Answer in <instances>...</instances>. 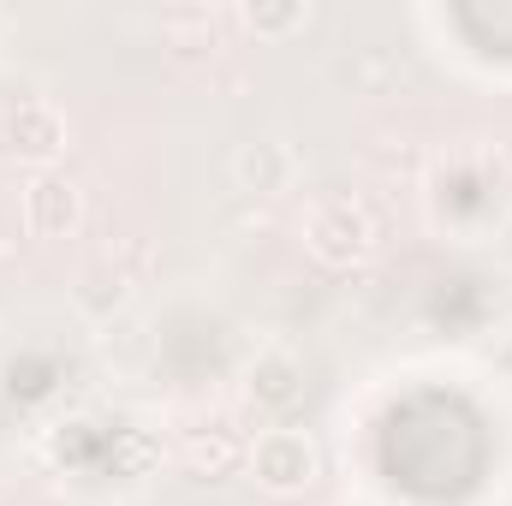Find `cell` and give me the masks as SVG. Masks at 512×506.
<instances>
[{
	"instance_id": "obj_3",
	"label": "cell",
	"mask_w": 512,
	"mask_h": 506,
	"mask_svg": "<svg viewBox=\"0 0 512 506\" xmlns=\"http://www.w3.org/2000/svg\"><path fill=\"white\" fill-rule=\"evenodd\" d=\"M24 221H30L36 239H66V233H78V221H84V191H78L66 173L42 167V173H30V185H24Z\"/></svg>"
},
{
	"instance_id": "obj_2",
	"label": "cell",
	"mask_w": 512,
	"mask_h": 506,
	"mask_svg": "<svg viewBox=\"0 0 512 506\" xmlns=\"http://www.w3.org/2000/svg\"><path fill=\"white\" fill-rule=\"evenodd\" d=\"M316 471H322V459H316L310 435H298V429H268L251 441V477L268 495H304L316 483Z\"/></svg>"
},
{
	"instance_id": "obj_6",
	"label": "cell",
	"mask_w": 512,
	"mask_h": 506,
	"mask_svg": "<svg viewBox=\"0 0 512 506\" xmlns=\"http://www.w3.org/2000/svg\"><path fill=\"white\" fill-rule=\"evenodd\" d=\"M233 173L245 191H280L298 179V155H292V143H245L233 155Z\"/></svg>"
},
{
	"instance_id": "obj_7",
	"label": "cell",
	"mask_w": 512,
	"mask_h": 506,
	"mask_svg": "<svg viewBox=\"0 0 512 506\" xmlns=\"http://www.w3.org/2000/svg\"><path fill=\"white\" fill-rule=\"evenodd\" d=\"M191 465L209 471V477H221L227 465H251V447L233 441L227 429H215V435H197V441H191Z\"/></svg>"
},
{
	"instance_id": "obj_5",
	"label": "cell",
	"mask_w": 512,
	"mask_h": 506,
	"mask_svg": "<svg viewBox=\"0 0 512 506\" xmlns=\"http://www.w3.org/2000/svg\"><path fill=\"white\" fill-rule=\"evenodd\" d=\"M298 376H304V370H298V358H292V352H280V346H268V352L251 364L245 393H251L262 411H286V405L304 393V381H298Z\"/></svg>"
},
{
	"instance_id": "obj_8",
	"label": "cell",
	"mask_w": 512,
	"mask_h": 506,
	"mask_svg": "<svg viewBox=\"0 0 512 506\" xmlns=\"http://www.w3.org/2000/svg\"><path fill=\"white\" fill-rule=\"evenodd\" d=\"M245 24H251L256 36H268V42H280V36H292V30H304L310 24V6L304 0H292V6H245Z\"/></svg>"
},
{
	"instance_id": "obj_4",
	"label": "cell",
	"mask_w": 512,
	"mask_h": 506,
	"mask_svg": "<svg viewBox=\"0 0 512 506\" xmlns=\"http://www.w3.org/2000/svg\"><path fill=\"white\" fill-rule=\"evenodd\" d=\"M6 143H12L18 155H30V161L60 155V143H66V120H60V108L42 102V96L18 102V108H12V126H6Z\"/></svg>"
},
{
	"instance_id": "obj_1",
	"label": "cell",
	"mask_w": 512,
	"mask_h": 506,
	"mask_svg": "<svg viewBox=\"0 0 512 506\" xmlns=\"http://www.w3.org/2000/svg\"><path fill=\"white\" fill-rule=\"evenodd\" d=\"M304 245H310L316 262H328V268H352V262H364V256L376 251V221H370L358 203L334 197V203H316V209H310Z\"/></svg>"
}]
</instances>
